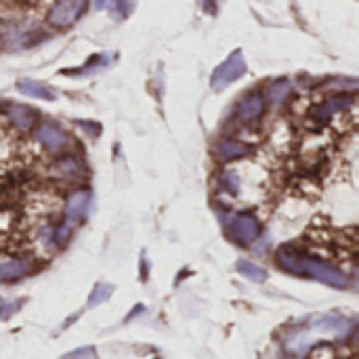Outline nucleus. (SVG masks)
Here are the masks:
<instances>
[{
  "label": "nucleus",
  "instance_id": "f257e3e1",
  "mask_svg": "<svg viewBox=\"0 0 359 359\" xmlns=\"http://www.w3.org/2000/svg\"><path fill=\"white\" fill-rule=\"evenodd\" d=\"M301 276H309L318 282H324L332 288H345L347 286V276L337 269L334 265L316 259V257H307L301 252Z\"/></svg>",
  "mask_w": 359,
  "mask_h": 359
},
{
  "label": "nucleus",
  "instance_id": "f03ea898",
  "mask_svg": "<svg viewBox=\"0 0 359 359\" xmlns=\"http://www.w3.org/2000/svg\"><path fill=\"white\" fill-rule=\"evenodd\" d=\"M84 11L86 0H57L46 15V23L57 29H67L84 15Z\"/></svg>",
  "mask_w": 359,
  "mask_h": 359
},
{
  "label": "nucleus",
  "instance_id": "7ed1b4c3",
  "mask_svg": "<svg viewBox=\"0 0 359 359\" xmlns=\"http://www.w3.org/2000/svg\"><path fill=\"white\" fill-rule=\"evenodd\" d=\"M227 233L240 246H252L261 238V223L252 215H233L227 219Z\"/></svg>",
  "mask_w": 359,
  "mask_h": 359
},
{
  "label": "nucleus",
  "instance_id": "20e7f679",
  "mask_svg": "<svg viewBox=\"0 0 359 359\" xmlns=\"http://www.w3.org/2000/svg\"><path fill=\"white\" fill-rule=\"evenodd\" d=\"M246 74V59L242 50H233L215 72L210 78V86L215 90H223L225 86H229L231 82L240 80Z\"/></svg>",
  "mask_w": 359,
  "mask_h": 359
},
{
  "label": "nucleus",
  "instance_id": "39448f33",
  "mask_svg": "<svg viewBox=\"0 0 359 359\" xmlns=\"http://www.w3.org/2000/svg\"><path fill=\"white\" fill-rule=\"evenodd\" d=\"M42 32L23 29L13 21H0V50L4 48H23L40 40Z\"/></svg>",
  "mask_w": 359,
  "mask_h": 359
},
{
  "label": "nucleus",
  "instance_id": "423d86ee",
  "mask_svg": "<svg viewBox=\"0 0 359 359\" xmlns=\"http://www.w3.org/2000/svg\"><path fill=\"white\" fill-rule=\"evenodd\" d=\"M50 175L59 181H65V183H78V181L86 179V168L80 162V158H76L74 154H61L53 162Z\"/></svg>",
  "mask_w": 359,
  "mask_h": 359
},
{
  "label": "nucleus",
  "instance_id": "0eeeda50",
  "mask_svg": "<svg viewBox=\"0 0 359 359\" xmlns=\"http://www.w3.org/2000/svg\"><path fill=\"white\" fill-rule=\"evenodd\" d=\"M90 198H93L90 189H86V187L74 189L67 196L65 204H63V221L69 223V225H76V223L84 221L86 212H88V206H90Z\"/></svg>",
  "mask_w": 359,
  "mask_h": 359
},
{
  "label": "nucleus",
  "instance_id": "6e6552de",
  "mask_svg": "<svg viewBox=\"0 0 359 359\" xmlns=\"http://www.w3.org/2000/svg\"><path fill=\"white\" fill-rule=\"evenodd\" d=\"M36 141L50 154H63L69 145V137L55 124H40L36 128Z\"/></svg>",
  "mask_w": 359,
  "mask_h": 359
},
{
  "label": "nucleus",
  "instance_id": "1a4fd4ad",
  "mask_svg": "<svg viewBox=\"0 0 359 359\" xmlns=\"http://www.w3.org/2000/svg\"><path fill=\"white\" fill-rule=\"evenodd\" d=\"M265 114V95L259 90H252L248 95H244L238 103V120L242 124H252L257 120H261V116Z\"/></svg>",
  "mask_w": 359,
  "mask_h": 359
},
{
  "label": "nucleus",
  "instance_id": "9d476101",
  "mask_svg": "<svg viewBox=\"0 0 359 359\" xmlns=\"http://www.w3.org/2000/svg\"><path fill=\"white\" fill-rule=\"evenodd\" d=\"M36 269V261L29 257H21V259H8L4 263H0V284H11L17 282L25 276H29Z\"/></svg>",
  "mask_w": 359,
  "mask_h": 359
},
{
  "label": "nucleus",
  "instance_id": "9b49d317",
  "mask_svg": "<svg viewBox=\"0 0 359 359\" xmlns=\"http://www.w3.org/2000/svg\"><path fill=\"white\" fill-rule=\"evenodd\" d=\"M353 103H355L353 95H339V97H332V99H328V101H324V103H320V105H316V107L311 109V120H316V122H320V124H326L337 111H343V109L351 107Z\"/></svg>",
  "mask_w": 359,
  "mask_h": 359
},
{
  "label": "nucleus",
  "instance_id": "f8f14e48",
  "mask_svg": "<svg viewBox=\"0 0 359 359\" xmlns=\"http://www.w3.org/2000/svg\"><path fill=\"white\" fill-rule=\"evenodd\" d=\"M6 118L21 133H32L38 124V114L27 105H11L6 109Z\"/></svg>",
  "mask_w": 359,
  "mask_h": 359
},
{
  "label": "nucleus",
  "instance_id": "ddd939ff",
  "mask_svg": "<svg viewBox=\"0 0 359 359\" xmlns=\"http://www.w3.org/2000/svg\"><path fill=\"white\" fill-rule=\"evenodd\" d=\"M215 154L221 162L229 164V162H236L240 158H246L250 154V145L242 143V141H236V139H223L217 147H215Z\"/></svg>",
  "mask_w": 359,
  "mask_h": 359
},
{
  "label": "nucleus",
  "instance_id": "4468645a",
  "mask_svg": "<svg viewBox=\"0 0 359 359\" xmlns=\"http://www.w3.org/2000/svg\"><path fill=\"white\" fill-rule=\"evenodd\" d=\"M17 90L25 97H32V99H42V101H53L55 95L48 86L36 82V80H29V78H23L17 82Z\"/></svg>",
  "mask_w": 359,
  "mask_h": 359
},
{
  "label": "nucleus",
  "instance_id": "2eb2a0df",
  "mask_svg": "<svg viewBox=\"0 0 359 359\" xmlns=\"http://www.w3.org/2000/svg\"><path fill=\"white\" fill-rule=\"evenodd\" d=\"M238 271L244 278H248L250 282H265L267 280V271L261 265L252 263V261H240L238 263Z\"/></svg>",
  "mask_w": 359,
  "mask_h": 359
},
{
  "label": "nucleus",
  "instance_id": "dca6fc26",
  "mask_svg": "<svg viewBox=\"0 0 359 359\" xmlns=\"http://www.w3.org/2000/svg\"><path fill=\"white\" fill-rule=\"evenodd\" d=\"M290 93H292V84L288 80H278L269 88V99H271V103L280 105V103H284L288 99Z\"/></svg>",
  "mask_w": 359,
  "mask_h": 359
},
{
  "label": "nucleus",
  "instance_id": "f3484780",
  "mask_svg": "<svg viewBox=\"0 0 359 359\" xmlns=\"http://www.w3.org/2000/svg\"><path fill=\"white\" fill-rule=\"evenodd\" d=\"M111 292H114V288H111V286H107V284H99V286L95 288V292L90 294V299H88L90 307H95V305H99V303L107 301Z\"/></svg>",
  "mask_w": 359,
  "mask_h": 359
},
{
  "label": "nucleus",
  "instance_id": "a211bd4d",
  "mask_svg": "<svg viewBox=\"0 0 359 359\" xmlns=\"http://www.w3.org/2000/svg\"><path fill=\"white\" fill-rule=\"evenodd\" d=\"M133 6H135V0H116V2H114V15H116L118 19L128 17L130 11H133Z\"/></svg>",
  "mask_w": 359,
  "mask_h": 359
},
{
  "label": "nucleus",
  "instance_id": "6ab92c4d",
  "mask_svg": "<svg viewBox=\"0 0 359 359\" xmlns=\"http://www.w3.org/2000/svg\"><path fill=\"white\" fill-rule=\"evenodd\" d=\"M19 309V303L15 301H4V299H0V320H4V318H8V316H13L15 311Z\"/></svg>",
  "mask_w": 359,
  "mask_h": 359
},
{
  "label": "nucleus",
  "instance_id": "aec40b11",
  "mask_svg": "<svg viewBox=\"0 0 359 359\" xmlns=\"http://www.w3.org/2000/svg\"><path fill=\"white\" fill-rule=\"evenodd\" d=\"M61 359H95V351L93 349H78V351H74V353H67L65 358Z\"/></svg>",
  "mask_w": 359,
  "mask_h": 359
},
{
  "label": "nucleus",
  "instance_id": "412c9836",
  "mask_svg": "<svg viewBox=\"0 0 359 359\" xmlns=\"http://www.w3.org/2000/svg\"><path fill=\"white\" fill-rule=\"evenodd\" d=\"M109 0H95V8H105Z\"/></svg>",
  "mask_w": 359,
  "mask_h": 359
}]
</instances>
